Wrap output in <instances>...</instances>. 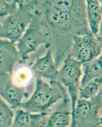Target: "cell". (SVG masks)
I'll return each mask as SVG.
<instances>
[{"label": "cell", "mask_w": 102, "mask_h": 127, "mask_svg": "<svg viewBox=\"0 0 102 127\" xmlns=\"http://www.w3.org/2000/svg\"><path fill=\"white\" fill-rule=\"evenodd\" d=\"M67 95L65 88L58 81L48 83L37 78L32 94L19 108L32 113H48Z\"/></svg>", "instance_id": "1"}, {"label": "cell", "mask_w": 102, "mask_h": 127, "mask_svg": "<svg viewBox=\"0 0 102 127\" xmlns=\"http://www.w3.org/2000/svg\"><path fill=\"white\" fill-rule=\"evenodd\" d=\"M15 45L20 62H26L42 46L50 47V38L42 28L37 14L34 13L31 22Z\"/></svg>", "instance_id": "2"}, {"label": "cell", "mask_w": 102, "mask_h": 127, "mask_svg": "<svg viewBox=\"0 0 102 127\" xmlns=\"http://www.w3.org/2000/svg\"><path fill=\"white\" fill-rule=\"evenodd\" d=\"M102 90L93 98L78 99L69 127H102Z\"/></svg>", "instance_id": "3"}, {"label": "cell", "mask_w": 102, "mask_h": 127, "mask_svg": "<svg viewBox=\"0 0 102 127\" xmlns=\"http://www.w3.org/2000/svg\"><path fill=\"white\" fill-rule=\"evenodd\" d=\"M67 55L81 64L98 57L102 55V37L91 31L74 35Z\"/></svg>", "instance_id": "4"}, {"label": "cell", "mask_w": 102, "mask_h": 127, "mask_svg": "<svg viewBox=\"0 0 102 127\" xmlns=\"http://www.w3.org/2000/svg\"><path fill=\"white\" fill-rule=\"evenodd\" d=\"M33 17L34 13L30 8L22 3L19 4L14 12L0 20V37L15 43L24 32Z\"/></svg>", "instance_id": "5"}, {"label": "cell", "mask_w": 102, "mask_h": 127, "mask_svg": "<svg viewBox=\"0 0 102 127\" xmlns=\"http://www.w3.org/2000/svg\"><path fill=\"white\" fill-rule=\"evenodd\" d=\"M81 76L82 64L67 55L61 64L57 81L65 88L69 95L71 103V112L78 100Z\"/></svg>", "instance_id": "6"}, {"label": "cell", "mask_w": 102, "mask_h": 127, "mask_svg": "<svg viewBox=\"0 0 102 127\" xmlns=\"http://www.w3.org/2000/svg\"><path fill=\"white\" fill-rule=\"evenodd\" d=\"M30 67L36 79L39 78L48 83L57 81L59 67L54 59L50 47L43 55L37 57Z\"/></svg>", "instance_id": "7"}, {"label": "cell", "mask_w": 102, "mask_h": 127, "mask_svg": "<svg viewBox=\"0 0 102 127\" xmlns=\"http://www.w3.org/2000/svg\"><path fill=\"white\" fill-rule=\"evenodd\" d=\"M31 94L17 87L11 78V74H0V97L13 109H18Z\"/></svg>", "instance_id": "8"}, {"label": "cell", "mask_w": 102, "mask_h": 127, "mask_svg": "<svg viewBox=\"0 0 102 127\" xmlns=\"http://www.w3.org/2000/svg\"><path fill=\"white\" fill-rule=\"evenodd\" d=\"M71 121V103L67 95L48 111L43 127H69Z\"/></svg>", "instance_id": "9"}, {"label": "cell", "mask_w": 102, "mask_h": 127, "mask_svg": "<svg viewBox=\"0 0 102 127\" xmlns=\"http://www.w3.org/2000/svg\"><path fill=\"white\" fill-rule=\"evenodd\" d=\"M19 62L20 57L14 43L0 37V74H12Z\"/></svg>", "instance_id": "10"}, {"label": "cell", "mask_w": 102, "mask_h": 127, "mask_svg": "<svg viewBox=\"0 0 102 127\" xmlns=\"http://www.w3.org/2000/svg\"><path fill=\"white\" fill-rule=\"evenodd\" d=\"M11 78L17 87L25 90L30 94L34 90L36 82L30 65L24 62H19L11 74Z\"/></svg>", "instance_id": "11"}, {"label": "cell", "mask_w": 102, "mask_h": 127, "mask_svg": "<svg viewBox=\"0 0 102 127\" xmlns=\"http://www.w3.org/2000/svg\"><path fill=\"white\" fill-rule=\"evenodd\" d=\"M86 20L91 32L96 36H101L102 29V3L99 0H84Z\"/></svg>", "instance_id": "12"}, {"label": "cell", "mask_w": 102, "mask_h": 127, "mask_svg": "<svg viewBox=\"0 0 102 127\" xmlns=\"http://www.w3.org/2000/svg\"><path fill=\"white\" fill-rule=\"evenodd\" d=\"M48 113H32L22 109H16L11 127H43Z\"/></svg>", "instance_id": "13"}, {"label": "cell", "mask_w": 102, "mask_h": 127, "mask_svg": "<svg viewBox=\"0 0 102 127\" xmlns=\"http://www.w3.org/2000/svg\"><path fill=\"white\" fill-rule=\"evenodd\" d=\"M102 76V57H98L82 64L80 87L89 81Z\"/></svg>", "instance_id": "14"}, {"label": "cell", "mask_w": 102, "mask_h": 127, "mask_svg": "<svg viewBox=\"0 0 102 127\" xmlns=\"http://www.w3.org/2000/svg\"><path fill=\"white\" fill-rule=\"evenodd\" d=\"M102 76L89 81L80 87L78 99L88 100L95 97L102 90Z\"/></svg>", "instance_id": "15"}, {"label": "cell", "mask_w": 102, "mask_h": 127, "mask_svg": "<svg viewBox=\"0 0 102 127\" xmlns=\"http://www.w3.org/2000/svg\"><path fill=\"white\" fill-rule=\"evenodd\" d=\"M13 118V109L0 97V127H11Z\"/></svg>", "instance_id": "16"}, {"label": "cell", "mask_w": 102, "mask_h": 127, "mask_svg": "<svg viewBox=\"0 0 102 127\" xmlns=\"http://www.w3.org/2000/svg\"><path fill=\"white\" fill-rule=\"evenodd\" d=\"M1 1H5V2H8V3H15V4H17V3L15 2L14 0H1Z\"/></svg>", "instance_id": "17"}, {"label": "cell", "mask_w": 102, "mask_h": 127, "mask_svg": "<svg viewBox=\"0 0 102 127\" xmlns=\"http://www.w3.org/2000/svg\"><path fill=\"white\" fill-rule=\"evenodd\" d=\"M14 1H15V2L17 4V6H18V4H19V3L20 1H21V0H14Z\"/></svg>", "instance_id": "18"}, {"label": "cell", "mask_w": 102, "mask_h": 127, "mask_svg": "<svg viewBox=\"0 0 102 127\" xmlns=\"http://www.w3.org/2000/svg\"><path fill=\"white\" fill-rule=\"evenodd\" d=\"M99 1H100V2H101V3H102V0H99Z\"/></svg>", "instance_id": "19"}, {"label": "cell", "mask_w": 102, "mask_h": 127, "mask_svg": "<svg viewBox=\"0 0 102 127\" xmlns=\"http://www.w3.org/2000/svg\"><path fill=\"white\" fill-rule=\"evenodd\" d=\"M0 29H1V22H0Z\"/></svg>", "instance_id": "20"}]
</instances>
